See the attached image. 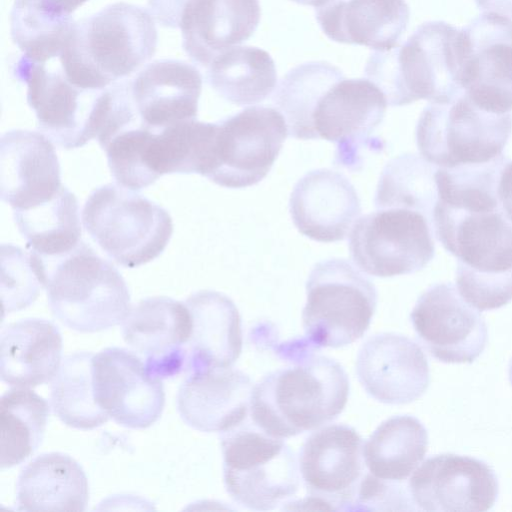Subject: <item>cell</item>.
<instances>
[{"label": "cell", "mask_w": 512, "mask_h": 512, "mask_svg": "<svg viewBox=\"0 0 512 512\" xmlns=\"http://www.w3.org/2000/svg\"><path fill=\"white\" fill-rule=\"evenodd\" d=\"M475 3L485 13L512 17V0H475Z\"/></svg>", "instance_id": "b9f144b4"}, {"label": "cell", "mask_w": 512, "mask_h": 512, "mask_svg": "<svg viewBox=\"0 0 512 512\" xmlns=\"http://www.w3.org/2000/svg\"><path fill=\"white\" fill-rule=\"evenodd\" d=\"M50 407L31 388L12 387L0 401L1 468L22 463L42 442Z\"/></svg>", "instance_id": "d6a6232c"}, {"label": "cell", "mask_w": 512, "mask_h": 512, "mask_svg": "<svg viewBox=\"0 0 512 512\" xmlns=\"http://www.w3.org/2000/svg\"><path fill=\"white\" fill-rule=\"evenodd\" d=\"M377 306L374 284L345 259L317 263L306 282L302 324L316 348H340L361 338Z\"/></svg>", "instance_id": "ba28073f"}, {"label": "cell", "mask_w": 512, "mask_h": 512, "mask_svg": "<svg viewBox=\"0 0 512 512\" xmlns=\"http://www.w3.org/2000/svg\"><path fill=\"white\" fill-rule=\"evenodd\" d=\"M289 211L300 233L318 242H335L346 238L361 213V204L343 174L322 168L306 173L295 184Z\"/></svg>", "instance_id": "7402d4cb"}, {"label": "cell", "mask_w": 512, "mask_h": 512, "mask_svg": "<svg viewBox=\"0 0 512 512\" xmlns=\"http://www.w3.org/2000/svg\"><path fill=\"white\" fill-rule=\"evenodd\" d=\"M512 133V114H495L464 93L447 103L427 105L417 122L421 156L443 168L481 164L503 155Z\"/></svg>", "instance_id": "9c48e42d"}, {"label": "cell", "mask_w": 512, "mask_h": 512, "mask_svg": "<svg viewBox=\"0 0 512 512\" xmlns=\"http://www.w3.org/2000/svg\"><path fill=\"white\" fill-rule=\"evenodd\" d=\"M19 232L29 251L44 261L72 252L81 241L79 205L64 185L51 200L27 210H13Z\"/></svg>", "instance_id": "4dcf8cb0"}, {"label": "cell", "mask_w": 512, "mask_h": 512, "mask_svg": "<svg viewBox=\"0 0 512 512\" xmlns=\"http://www.w3.org/2000/svg\"><path fill=\"white\" fill-rule=\"evenodd\" d=\"M363 445L346 424L326 425L305 440L298 464L309 500L327 510H354L367 474Z\"/></svg>", "instance_id": "4fadbf2b"}, {"label": "cell", "mask_w": 512, "mask_h": 512, "mask_svg": "<svg viewBox=\"0 0 512 512\" xmlns=\"http://www.w3.org/2000/svg\"><path fill=\"white\" fill-rule=\"evenodd\" d=\"M14 76L27 86V102L33 109L38 128L64 149H74L97 138L99 121L96 100L99 95L71 84L62 70H49L22 55L13 69Z\"/></svg>", "instance_id": "5bb4252c"}, {"label": "cell", "mask_w": 512, "mask_h": 512, "mask_svg": "<svg viewBox=\"0 0 512 512\" xmlns=\"http://www.w3.org/2000/svg\"><path fill=\"white\" fill-rule=\"evenodd\" d=\"M498 197L504 214L512 222V161H508L501 171Z\"/></svg>", "instance_id": "ab89813d"}, {"label": "cell", "mask_w": 512, "mask_h": 512, "mask_svg": "<svg viewBox=\"0 0 512 512\" xmlns=\"http://www.w3.org/2000/svg\"><path fill=\"white\" fill-rule=\"evenodd\" d=\"M418 339L443 363H472L488 341L487 325L452 283L430 286L410 313Z\"/></svg>", "instance_id": "2e32d148"}, {"label": "cell", "mask_w": 512, "mask_h": 512, "mask_svg": "<svg viewBox=\"0 0 512 512\" xmlns=\"http://www.w3.org/2000/svg\"><path fill=\"white\" fill-rule=\"evenodd\" d=\"M42 7L61 15L72 13L88 0H35Z\"/></svg>", "instance_id": "60d3db41"}, {"label": "cell", "mask_w": 512, "mask_h": 512, "mask_svg": "<svg viewBox=\"0 0 512 512\" xmlns=\"http://www.w3.org/2000/svg\"><path fill=\"white\" fill-rule=\"evenodd\" d=\"M2 311L11 313L26 308L45 288L47 268L34 252L25 253L12 245H2Z\"/></svg>", "instance_id": "74e56055"}, {"label": "cell", "mask_w": 512, "mask_h": 512, "mask_svg": "<svg viewBox=\"0 0 512 512\" xmlns=\"http://www.w3.org/2000/svg\"><path fill=\"white\" fill-rule=\"evenodd\" d=\"M349 379L334 359L308 355L265 375L252 389L250 416L262 431L289 438L334 420L349 396Z\"/></svg>", "instance_id": "3957f363"}, {"label": "cell", "mask_w": 512, "mask_h": 512, "mask_svg": "<svg viewBox=\"0 0 512 512\" xmlns=\"http://www.w3.org/2000/svg\"><path fill=\"white\" fill-rule=\"evenodd\" d=\"M89 484L81 465L71 456L43 453L27 463L16 484L17 510L84 511Z\"/></svg>", "instance_id": "f1b7e54d"}, {"label": "cell", "mask_w": 512, "mask_h": 512, "mask_svg": "<svg viewBox=\"0 0 512 512\" xmlns=\"http://www.w3.org/2000/svg\"><path fill=\"white\" fill-rule=\"evenodd\" d=\"M260 16L259 0H189L179 24L183 49L207 67L222 52L249 39Z\"/></svg>", "instance_id": "cb8c5ba5"}, {"label": "cell", "mask_w": 512, "mask_h": 512, "mask_svg": "<svg viewBox=\"0 0 512 512\" xmlns=\"http://www.w3.org/2000/svg\"><path fill=\"white\" fill-rule=\"evenodd\" d=\"M461 65V29L444 21H429L402 45L371 54L365 76L391 106L420 99L447 103L464 94Z\"/></svg>", "instance_id": "277c9868"}, {"label": "cell", "mask_w": 512, "mask_h": 512, "mask_svg": "<svg viewBox=\"0 0 512 512\" xmlns=\"http://www.w3.org/2000/svg\"><path fill=\"white\" fill-rule=\"evenodd\" d=\"M123 324V338L147 372L165 379L185 370L192 316L183 302L149 297L131 308Z\"/></svg>", "instance_id": "d6986e66"}, {"label": "cell", "mask_w": 512, "mask_h": 512, "mask_svg": "<svg viewBox=\"0 0 512 512\" xmlns=\"http://www.w3.org/2000/svg\"><path fill=\"white\" fill-rule=\"evenodd\" d=\"M223 479L227 493L250 510L268 511L298 491L300 471L291 448L246 421L221 433Z\"/></svg>", "instance_id": "52a82bcc"}, {"label": "cell", "mask_w": 512, "mask_h": 512, "mask_svg": "<svg viewBox=\"0 0 512 512\" xmlns=\"http://www.w3.org/2000/svg\"><path fill=\"white\" fill-rule=\"evenodd\" d=\"M355 371L369 396L390 405L417 400L430 382L428 361L420 346L392 332L375 334L362 344Z\"/></svg>", "instance_id": "ffe728a7"}, {"label": "cell", "mask_w": 512, "mask_h": 512, "mask_svg": "<svg viewBox=\"0 0 512 512\" xmlns=\"http://www.w3.org/2000/svg\"><path fill=\"white\" fill-rule=\"evenodd\" d=\"M295 3L307 6H313L315 8H319L322 6L327 0H291Z\"/></svg>", "instance_id": "7bdbcfd3"}, {"label": "cell", "mask_w": 512, "mask_h": 512, "mask_svg": "<svg viewBox=\"0 0 512 512\" xmlns=\"http://www.w3.org/2000/svg\"><path fill=\"white\" fill-rule=\"evenodd\" d=\"M408 490L413 504L423 511L485 512L495 504L499 484L486 462L442 453L415 469Z\"/></svg>", "instance_id": "ac0fdd59"}, {"label": "cell", "mask_w": 512, "mask_h": 512, "mask_svg": "<svg viewBox=\"0 0 512 512\" xmlns=\"http://www.w3.org/2000/svg\"><path fill=\"white\" fill-rule=\"evenodd\" d=\"M192 316V333L185 366L187 375L231 367L242 351L241 317L226 295L201 290L185 301Z\"/></svg>", "instance_id": "484cf974"}, {"label": "cell", "mask_w": 512, "mask_h": 512, "mask_svg": "<svg viewBox=\"0 0 512 512\" xmlns=\"http://www.w3.org/2000/svg\"><path fill=\"white\" fill-rule=\"evenodd\" d=\"M96 402L117 424L145 429L161 416L165 405L162 379L150 375L133 351L108 347L93 355Z\"/></svg>", "instance_id": "e0dca14e"}, {"label": "cell", "mask_w": 512, "mask_h": 512, "mask_svg": "<svg viewBox=\"0 0 512 512\" xmlns=\"http://www.w3.org/2000/svg\"><path fill=\"white\" fill-rule=\"evenodd\" d=\"M428 448V433L414 416L397 415L383 421L364 442L366 468L374 477L392 483L406 480Z\"/></svg>", "instance_id": "f546056e"}, {"label": "cell", "mask_w": 512, "mask_h": 512, "mask_svg": "<svg viewBox=\"0 0 512 512\" xmlns=\"http://www.w3.org/2000/svg\"><path fill=\"white\" fill-rule=\"evenodd\" d=\"M44 262L49 306L63 325L93 333L124 322L132 308L128 287L89 245L81 242L69 254Z\"/></svg>", "instance_id": "5b68a950"}, {"label": "cell", "mask_w": 512, "mask_h": 512, "mask_svg": "<svg viewBox=\"0 0 512 512\" xmlns=\"http://www.w3.org/2000/svg\"><path fill=\"white\" fill-rule=\"evenodd\" d=\"M433 229L457 258V290L469 305L494 310L512 300V222L502 207L465 211L436 202Z\"/></svg>", "instance_id": "7a4b0ae2"}, {"label": "cell", "mask_w": 512, "mask_h": 512, "mask_svg": "<svg viewBox=\"0 0 512 512\" xmlns=\"http://www.w3.org/2000/svg\"><path fill=\"white\" fill-rule=\"evenodd\" d=\"M189 0H147L149 12L154 20L167 28H177Z\"/></svg>", "instance_id": "f35d334b"}, {"label": "cell", "mask_w": 512, "mask_h": 512, "mask_svg": "<svg viewBox=\"0 0 512 512\" xmlns=\"http://www.w3.org/2000/svg\"><path fill=\"white\" fill-rule=\"evenodd\" d=\"M509 380L512 384V360L510 362V366H509Z\"/></svg>", "instance_id": "ee69618b"}, {"label": "cell", "mask_w": 512, "mask_h": 512, "mask_svg": "<svg viewBox=\"0 0 512 512\" xmlns=\"http://www.w3.org/2000/svg\"><path fill=\"white\" fill-rule=\"evenodd\" d=\"M409 17L405 0H327L316 8V20L329 39L376 51L397 45Z\"/></svg>", "instance_id": "4316f807"}, {"label": "cell", "mask_w": 512, "mask_h": 512, "mask_svg": "<svg viewBox=\"0 0 512 512\" xmlns=\"http://www.w3.org/2000/svg\"><path fill=\"white\" fill-rule=\"evenodd\" d=\"M433 221L420 211L392 207L362 216L349 235L350 256L375 277L422 270L435 255Z\"/></svg>", "instance_id": "8fae6325"}, {"label": "cell", "mask_w": 512, "mask_h": 512, "mask_svg": "<svg viewBox=\"0 0 512 512\" xmlns=\"http://www.w3.org/2000/svg\"><path fill=\"white\" fill-rule=\"evenodd\" d=\"M90 352L67 355L51 380V406L54 414L67 426L92 430L109 420L94 395Z\"/></svg>", "instance_id": "836d02e7"}, {"label": "cell", "mask_w": 512, "mask_h": 512, "mask_svg": "<svg viewBox=\"0 0 512 512\" xmlns=\"http://www.w3.org/2000/svg\"><path fill=\"white\" fill-rule=\"evenodd\" d=\"M387 100L369 79L344 76L338 68L317 98L312 126L316 138L337 146L336 165L357 169L360 151L385 116Z\"/></svg>", "instance_id": "7c38bea8"}, {"label": "cell", "mask_w": 512, "mask_h": 512, "mask_svg": "<svg viewBox=\"0 0 512 512\" xmlns=\"http://www.w3.org/2000/svg\"><path fill=\"white\" fill-rule=\"evenodd\" d=\"M62 363V336L52 322L27 318L2 329L0 377L11 387L33 388L53 379Z\"/></svg>", "instance_id": "83f0119b"}, {"label": "cell", "mask_w": 512, "mask_h": 512, "mask_svg": "<svg viewBox=\"0 0 512 512\" xmlns=\"http://www.w3.org/2000/svg\"><path fill=\"white\" fill-rule=\"evenodd\" d=\"M208 67L210 86L238 106L262 102L276 87L275 63L258 47L235 46L218 55Z\"/></svg>", "instance_id": "1f68e13d"}, {"label": "cell", "mask_w": 512, "mask_h": 512, "mask_svg": "<svg viewBox=\"0 0 512 512\" xmlns=\"http://www.w3.org/2000/svg\"><path fill=\"white\" fill-rule=\"evenodd\" d=\"M461 84L479 108L506 114L512 110V20L484 13L461 28Z\"/></svg>", "instance_id": "9a60e30c"}, {"label": "cell", "mask_w": 512, "mask_h": 512, "mask_svg": "<svg viewBox=\"0 0 512 512\" xmlns=\"http://www.w3.org/2000/svg\"><path fill=\"white\" fill-rule=\"evenodd\" d=\"M288 135L282 113L268 106L248 107L216 122L204 176L227 188H245L270 171Z\"/></svg>", "instance_id": "30bf717a"}, {"label": "cell", "mask_w": 512, "mask_h": 512, "mask_svg": "<svg viewBox=\"0 0 512 512\" xmlns=\"http://www.w3.org/2000/svg\"><path fill=\"white\" fill-rule=\"evenodd\" d=\"M157 40L150 12L118 2L75 22L58 58L71 84L82 91H102L149 61Z\"/></svg>", "instance_id": "6da1fadb"}, {"label": "cell", "mask_w": 512, "mask_h": 512, "mask_svg": "<svg viewBox=\"0 0 512 512\" xmlns=\"http://www.w3.org/2000/svg\"><path fill=\"white\" fill-rule=\"evenodd\" d=\"M75 24L72 16L40 6L35 0H14L10 31L23 55L38 63L59 57Z\"/></svg>", "instance_id": "d590c367"}, {"label": "cell", "mask_w": 512, "mask_h": 512, "mask_svg": "<svg viewBox=\"0 0 512 512\" xmlns=\"http://www.w3.org/2000/svg\"><path fill=\"white\" fill-rule=\"evenodd\" d=\"M437 166L422 156L406 153L384 167L375 194L377 209L403 207L417 210L433 221L437 201Z\"/></svg>", "instance_id": "e575fe53"}, {"label": "cell", "mask_w": 512, "mask_h": 512, "mask_svg": "<svg viewBox=\"0 0 512 512\" xmlns=\"http://www.w3.org/2000/svg\"><path fill=\"white\" fill-rule=\"evenodd\" d=\"M201 89L199 70L184 61L171 59L149 63L131 82L141 122L154 131L197 119Z\"/></svg>", "instance_id": "d4e9b609"}, {"label": "cell", "mask_w": 512, "mask_h": 512, "mask_svg": "<svg viewBox=\"0 0 512 512\" xmlns=\"http://www.w3.org/2000/svg\"><path fill=\"white\" fill-rule=\"evenodd\" d=\"M252 381L231 367L187 375L177 393L181 419L201 432H226L246 421Z\"/></svg>", "instance_id": "603a6c76"}, {"label": "cell", "mask_w": 512, "mask_h": 512, "mask_svg": "<svg viewBox=\"0 0 512 512\" xmlns=\"http://www.w3.org/2000/svg\"><path fill=\"white\" fill-rule=\"evenodd\" d=\"M52 141L43 133L10 130L0 138V196L13 210H27L63 187Z\"/></svg>", "instance_id": "44dd1931"}, {"label": "cell", "mask_w": 512, "mask_h": 512, "mask_svg": "<svg viewBox=\"0 0 512 512\" xmlns=\"http://www.w3.org/2000/svg\"><path fill=\"white\" fill-rule=\"evenodd\" d=\"M337 68L328 62L312 61L294 67L282 78L273 102L286 120L289 136L316 139L312 126L313 110Z\"/></svg>", "instance_id": "8d00e7d4"}, {"label": "cell", "mask_w": 512, "mask_h": 512, "mask_svg": "<svg viewBox=\"0 0 512 512\" xmlns=\"http://www.w3.org/2000/svg\"><path fill=\"white\" fill-rule=\"evenodd\" d=\"M93 241L127 268L146 264L166 248L173 233L170 214L135 190L107 184L93 190L82 211Z\"/></svg>", "instance_id": "8992f818"}]
</instances>
